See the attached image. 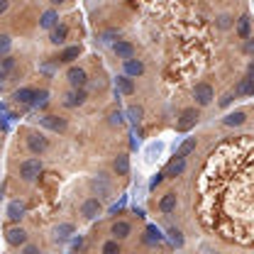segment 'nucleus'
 Instances as JSON below:
<instances>
[{
	"label": "nucleus",
	"mask_w": 254,
	"mask_h": 254,
	"mask_svg": "<svg viewBox=\"0 0 254 254\" xmlns=\"http://www.w3.org/2000/svg\"><path fill=\"white\" fill-rule=\"evenodd\" d=\"M200 215L210 230L237 245H254V139L220 144L205 164Z\"/></svg>",
	"instance_id": "obj_1"
},
{
	"label": "nucleus",
	"mask_w": 254,
	"mask_h": 254,
	"mask_svg": "<svg viewBox=\"0 0 254 254\" xmlns=\"http://www.w3.org/2000/svg\"><path fill=\"white\" fill-rule=\"evenodd\" d=\"M42 171H44V166H42L39 159H25V161L20 164V179L27 181V184H34V181L42 176Z\"/></svg>",
	"instance_id": "obj_2"
},
{
	"label": "nucleus",
	"mask_w": 254,
	"mask_h": 254,
	"mask_svg": "<svg viewBox=\"0 0 254 254\" xmlns=\"http://www.w3.org/2000/svg\"><path fill=\"white\" fill-rule=\"evenodd\" d=\"M193 98H195V103H198L200 108H205V105H210V103H213L215 91H213V86H210V83L200 81V83H195V88H193Z\"/></svg>",
	"instance_id": "obj_3"
},
{
	"label": "nucleus",
	"mask_w": 254,
	"mask_h": 254,
	"mask_svg": "<svg viewBox=\"0 0 254 254\" xmlns=\"http://www.w3.org/2000/svg\"><path fill=\"white\" fill-rule=\"evenodd\" d=\"M198 123V110L195 108H184L181 115H179V123H176V129L179 132H190Z\"/></svg>",
	"instance_id": "obj_4"
},
{
	"label": "nucleus",
	"mask_w": 254,
	"mask_h": 254,
	"mask_svg": "<svg viewBox=\"0 0 254 254\" xmlns=\"http://www.w3.org/2000/svg\"><path fill=\"white\" fill-rule=\"evenodd\" d=\"M27 149H30L32 154H44L47 149H49V139L42 134V132H30L27 134Z\"/></svg>",
	"instance_id": "obj_5"
},
{
	"label": "nucleus",
	"mask_w": 254,
	"mask_h": 254,
	"mask_svg": "<svg viewBox=\"0 0 254 254\" xmlns=\"http://www.w3.org/2000/svg\"><path fill=\"white\" fill-rule=\"evenodd\" d=\"M66 81L71 83V88H86V83H88V73H86L81 66H68V71H66Z\"/></svg>",
	"instance_id": "obj_6"
},
{
	"label": "nucleus",
	"mask_w": 254,
	"mask_h": 254,
	"mask_svg": "<svg viewBox=\"0 0 254 254\" xmlns=\"http://www.w3.org/2000/svg\"><path fill=\"white\" fill-rule=\"evenodd\" d=\"M5 240H7L10 247H25V245H27V232H25L22 227H10V230L5 232Z\"/></svg>",
	"instance_id": "obj_7"
},
{
	"label": "nucleus",
	"mask_w": 254,
	"mask_h": 254,
	"mask_svg": "<svg viewBox=\"0 0 254 254\" xmlns=\"http://www.w3.org/2000/svg\"><path fill=\"white\" fill-rule=\"evenodd\" d=\"M39 125L52 129V132H66V120L59 115H42L39 118Z\"/></svg>",
	"instance_id": "obj_8"
},
{
	"label": "nucleus",
	"mask_w": 254,
	"mask_h": 254,
	"mask_svg": "<svg viewBox=\"0 0 254 254\" xmlns=\"http://www.w3.org/2000/svg\"><path fill=\"white\" fill-rule=\"evenodd\" d=\"M113 52L118 54V59L127 62V59L134 57V44H129V42H125V39H115V42H113Z\"/></svg>",
	"instance_id": "obj_9"
},
{
	"label": "nucleus",
	"mask_w": 254,
	"mask_h": 254,
	"mask_svg": "<svg viewBox=\"0 0 254 254\" xmlns=\"http://www.w3.org/2000/svg\"><path fill=\"white\" fill-rule=\"evenodd\" d=\"M25 203L22 200H10L7 203V210H5V215H7V220L10 222H20L22 218H25Z\"/></svg>",
	"instance_id": "obj_10"
},
{
	"label": "nucleus",
	"mask_w": 254,
	"mask_h": 254,
	"mask_svg": "<svg viewBox=\"0 0 254 254\" xmlns=\"http://www.w3.org/2000/svg\"><path fill=\"white\" fill-rule=\"evenodd\" d=\"M100 200L98 198H88V200H83V205H81V215L86 218V220H95L98 215H100Z\"/></svg>",
	"instance_id": "obj_11"
},
{
	"label": "nucleus",
	"mask_w": 254,
	"mask_h": 254,
	"mask_svg": "<svg viewBox=\"0 0 254 254\" xmlns=\"http://www.w3.org/2000/svg\"><path fill=\"white\" fill-rule=\"evenodd\" d=\"M86 98H88V93H86L83 88H73V91H68V93H66L64 105H66V108H78V105H83V103H86Z\"/></svg>",
	"instance_id": "obj_12"
},
{
	"label": "nucleus",
	"mask_w": 254,
	"mask_h": 254,
	"mask_svg": "<svg viewBox=\"0 0 254 254\" xmlns=\"http://www.w3.org/2000/svg\"><path fill=\"white\" fill-rule=\"evenodd\" d=\"M134 93V81L129 78V76H118L115 78V95L120 98V95H132Z\"/></svg>",
	"instance_id": "obj_13"
},
{
	"label": "nucleus",
	"mask_w": 254,
	"mask_h": 254,
	"mask_svg": "<svg viewBox=\"0 0 254 254\" xmlns=\"http://www.w3.org/2000/svg\"><path fill=\"white\" fill-rule=\"evenodd\" d=\"M110 235H113L115 240H127V237L132 235V225L127 220H115L110 225Z\"/></svg>",
	"instance_id": "obj_14"
},
{
	"label": "nucleus",
	"mask_w": 254,
	"mask_h": 254,
	"mask_svg": "<svg viewBox=\"0 0 254 254\" xmlns=\"http://www.w3.org/2000/svg\"><path fill=\"white\" fill-rule=\"evenodd\" d=\"M57 25H59V10H54V7L44 10L42 17H39V27H42V30H52V27H57Z\"/></svg>",
	"instance_id": "obj_15"
},
{
	"label": "nucleus",
	"mask_w": 254,
	"mask_h": 254,
	"mask_svg": "<svg viewBox=\"0 0 254 254\" xmlns=\"http://www.w3.org/2000/svg\"><path fill=\"white\" fill-rule=\"evenodd\" d=\"M176 205H179V198H176V193H174V190L164 193V195H161V200H159V210H161L164 215L174 213V210H176Z\"/></svg>",
	"instance_id": "obj_16"
},
{
	"label": "nucleus",
	"mask_w": 254,
	"mask_h": 254,
	"mask_svg": "<svg viewBox=\"0 0 254 254\" xmlns=\"http://www.w3.org/2000/svg\"><path fill=\"white\" fill-rule=\"evenodd\" d=\"M34 98H37V91L30 88V86L17 88V91L12 93V100H15V103H20V105H32V103H34Z\"/></svg>",
	"instance_id": "obj_17"
},
{
	"label": "nucleus",
	"mask_w": 254,
	"mask_h": 254,
	"mask_svg": "<svg viewBox=\"0 0 254 254\" xmlns=\"http://www.w3.org/2000/svg\"><path fill=\"white\" fill-rule=\"evenodd\" d=\"M66 37H68V25H64V22H59L57 27L49 30V42L57 44V47H62L64 42H66Z\"/></svg>",
	"instance_id": "obj_18"
},
{
	"label": "nucleus",
	"mask_w": 254,
	"mask_h": 254,
	"mask_svg": "<svg viewBox=\"0 0 254 254\" xmlns=\"http://www.w3.org/2000/svg\"><path fill=\"white\" fill-rule=\"evenodd\" d=\"M123 68H125V76H129V78H137V76L144 73V64L139 62V59H134V57L123 62Z\"/></svg>",
	"instance_id": "obj_19"
},
{
	"label": "nucleus",
	"mask_w": 254,
	"mask_h": 254,
	"mask_svg": "<svg viewBox=\"0 0 254 254\" xmlns=\"http://www.w3.org/2000/svg\"><path fill=\"white\" fill-rule=\"evenodd\" d=\"M247 95H254V76H245L235 88V98H247Z\"/></svg>",
	"instance_id": "obj_20"
},
{
	"label": "nucleus",
	"mask_w": 254,
	"mask_h": 254,
	"mask_svg": "<svg viewBox=\"0 0 254 254\" xmlns=\"http://www.w3.org/2000/svg\"><path fill=\"white\" fill-rule=\"evenodd\" d=\"M237 37L240 39H250L252 37V17L250 15H242L237 20Z\"/></svg>",
	"instance_id": "obj_21"
},
{
	"label": "nucleus",
	"mask_w": 254,
	"mask_h": 254,
	"mask_svg": "<svg viewBox=\"0 0 254 254\" xmlns=\"http://www.w3.org/2000/svg\"><path fill=\"white\" fill-rule=\"evenodd\" d=\"M184 171H186V159H184V157H176L174 161H171V164H169V166H166V171H164V174L174 179V176H181Z\"/></svg>",
	"instance_id": "obj_22"
},
{
	"label": "nucleus",
	"mask_w": 254,
	"mask_h": 254,
	"mask_svg": "<svg viewBox=\"0 0 254 254\" xmlns=\"http://www.w3.org/2000/svg\"><path fill=\"white\" fill-rule=\"evenodd\" d=\"M78 57H81V47H78V44H73V47H66L62 54H59V62L62 64H73Z\"/></svg>",
	"instance_id": "obj_23"
},
{
	"label": "nucleus",
	"mask_w": 254,
	"mask_h": 254,
	"mask_svg": "<svg viewBox=\"0 0 254 254\" xmlns=\"http://www.w3.org/2000/svg\"><path fill=\"white\" fill-rule=\"evenodd\" d=\"M247 120V115L242 113V110H235V113H230V115H225L222 118V125H227V127H240L242 123Z\"/></svg>",
	"instance_id": "obj_24"
},
{
	"label": "nucleus",
	"mask_w": 254,
	"mask_h": 254,
	"mask_svg": "<svg viewBox=\"0 0 254 254\" xmlns=\"http://www.w3.org/2000/svg\"><path fill=\"white\" fill-rule=\"evenodd\" d=\"M113 169H115L118 176H127V174H129V157H127V154H118Z\"/></svg>",
	"instance_id": "obj_25"
},
{
	"label": "nucleus",
	"mask_w": 254,
	"mask_h": 254,
	"mask_svg": "<svg viewBox=\"0 0 254 254\" xmlns=\"http://www.w3.org/2000/svg\"><path fill=\"white\" fill-rule=\"evenodd\" d=\"M15 71V57H0V78H7Z\"/></svg>",
	"instance_id": "obj_26"
},
{
	"label": "nucleus",
	"mask_w": 254,
	"mask_h": 254,
	"mask_svg": "<svg viewBox=\"0 0 254 254\" xmlns=\"http://www.w3.org/2000/svg\"><path fill=\"white\" fill-rule=\"evenodd\" d=\"M54 232H57V240H68V237L76 232V227H73L71 222H62V225H57Z\"/></svg>",
	"instance_id": "obj_27"
},
{
	"label": "nucleus",
	"mask_w": 254,
	"mask_h": 254,
	"mask_svg": "<svg viewBox=\"0 0 254 254\" xmlns=\"http://www.w3.org/2000/svg\"><path fill=\"white\" fill-rule=\"evenodd\" d=\"M195 144H198V142H195V137H189V139H186V142H184V144L176 149V157H184V159H186L190 152L195 149Z\"/></svg>",
	"instance_id": "obj_28"
},
{
	"label": "nucleus",
	"mask_w": 254,
	"mask_h": 254,
	"mask_svg": "<svg viewBox=\"0 0 254 254\" xmlns=\"http://www.w3.org/2000/svg\"><path fill=\"white\" fill-rule=\"evenodd\" d=\"M103 254H123V247H120V240H108L105 245H103Z\"/></svg>",
	"instance_id": "obj_29"
},
{
	"label": "nucleus",
	"mask_w": 254,
	"mask_h": 254,
	"mask_svg": "<svg viewBox=\"0 0 254 254\" xmlns=\"http://www.w3.org/2000/svg\"><path fill=\"white\" fill-rule=\"evenodd\" d=\"M93 189L98 190V198H105V195H108V190H110V186H108V181L103 179V174H100V176H98V179L93 181Z\"/></svg>",
	"instance_id": "obj_30"
},
{
	"label": "nucleus",
	"mask_w": 254,
	"mask_h": 254,
	"mask_svg": "<svg viewBox=\"0 0 254 254\" xmlns=\"http://www.w3.org/2000/svg\"><path fill=\"white\" fill-rule=\"evenodd\" d=\"M166 232H169V240H171V245H174V247H184V232H181V230L169 227Z\"/></svg>",
	"instance_id": "obj_31"
},
{
	"label": "nucleus",
	"mask_w": 254,
	"mask_h": 254,
	"mask_svg": "<svg viewBox=\"0 0 254 254\" xmlns=\"http://www.w3.org/2000/svg\"><path fill=\"white\" fill-rule=\"evenodd\" d=\"M12 49V37L10 34H0V57H7Z\"/></svg>",
	"instance_id": "obj_32"
},
{
	"label": "nucleus",
	"mask_w": 254,
	"mask_h": 254,
	"mask_svg": "<svg viewBox=\"0 0 254 254\" xmlns=\"http://www.w3.org/2000/svg\"><path fill=\"white\" fill-rule=\"evenodd\" d=\"M161 149H164V144H161V142H154V144H149V147H147V159H149V161H154V159L161 154Z\"/></svg>",
	"instance_id": "obj_33"
},
{
	"label": "nucleus",
	"mask_w": 254,
	"mask_h": 254,
	"mask_svg": "<svg viewBox=\"0 0 254 254\" xmlns=\"http://www.w3.org/2000/svg\"><path fill=\"white\" fill-rule=\"evenodd\" d=\"M147 235H149V242H161L164 240V235H161V230L157 225H147Z\"/></svg>",
	"instance_id": "obj_34"
},
{
	"label": "nucleus",
	"mask_w": 254,
	"mask_h": 254,
	"mask_svg": "<svg viewBox=\"0 0 254 254\" xmlns=\"http://www.w3.org/2000/svg\"><path fill=\"white\" fill-rule=\"evenodd\" d=\"M142 113H144V110H142L139 105H129V108H127V115H129L132 123H139V120H142Z\"/></svg>",
	"instance_id": "obj_35"
},
{
	"label": "nucleus",
	"mask_w": 254,
	"mask_h": 254,
	"mask_svg": "<svg viewBox=\"0 0 254 254\" xmlns=\"http://www.w3.org/2000/svg\"><path fill=\"white\" fill-rule=\"evenodd\" d=\"M47 98H49V91H37V98H34L32 108H42V105H47Z\"/></svg>",
	"instance_id": "obj_36"
},
{
	"label": "nucleus",
	"mask_w": 254,
	"mask_h": 254,
	"mask_svg": "<svg viewBox=\"0 0 254 254\" xmlns=\"http://www.w3.org/2000/svg\"><path fill=\"white\" fill-rule=\"evenodd\" d=\"M164 176H166V174H164V171H157V174H154V176H152V179H149V190H154L159 186V184H161V181H164Z\"/></svg>",
	"instance_id": "obj_37"
},
{
	"label": "nucleus",
	"mask_w": 254,
	"mask_h": 254,
	"mask_svg": "<svg viewBox=\"0 0 254 254\" xmlns=\"http://www.w3.org/2000/svg\"><path fill=\"white\" fill-rule=\"evenodd\" d=\"M230 25H232V17H230V15H220V17H218V27H220V30H227Z\"/></svg>",
	"instance_id": "obj_38"
},
{
	"label": "nucleus",
	"mask_w": 254,
	"mask_h": 254,
	"mask_svg": "<svg viewBox=\"0 0 254 254\" xmlns=\"http://www.w3.org/2000/svg\"><path fill=\"white\" fill-rule=\"evenodd\" d=\"M115 39H118V30L103 32V42H115Z\"/></svg>",
	"instance_id": "obj_39"
},
{
	"label": "nucleus",
	"mask_w": 254,
	"mask_h": 254,
	"mask_svg": "<svg viewBox=\"0 0 254 254\" xmlns=\"http://www.w3.org/2000/svg\"><path fill=\"white\" fill-rule=\"evenodd\" d=\"M110 123H113V125H120V123H123V115H120V113H113V115H110Z\"/></svg>",
	"instance_id": "obj_40"
},
{
	"label": "nucleus",
	"mask_w": 254,
	"mask_h": 254,
	"mask_svg": "<svg viewBox=\"0 0 254 254\" xmlns=\"http://www.w3.org/2000/svg\"><path fill=\"white\" fill-rule=\"evenodd\" d=\"M232 100H235V93H227V95H225V98H222V100H220V105H222V108H225V105H230Z\"/></svg>",
	"instance_id": "obj_41"
},
{
	"label": "nucleus",
	"mask_w": 254,
	"mask_h": 254,
	"mask_svg": "<svg viewBox=\"0 0 254 254\" xmlns=\"http://www.w3.org/2000/svg\"><path fill=\"white\" fill-rule=\"evenodd\" d=\"M22 254H39V250H37L34 245H25V250H22Z\"/></svg>",
	"instance_id": "obj_42"
},
{
	"label": "nucleus",
	"mask_w": 254,
	"mask_h": 254,
	"mask_svg": "<svg viewBox=\"0 0 254 254\" xmlns=\"http://www.w3.org/2000/svg\"><path fill=\"white\" fill-rule=\"evenodd\" d=\"M7 5H10V0H0V15L7 12Z\"/></svg>",
	"instance_id": "obj_43"
},
{
	"label": "nucleus",
	"mask_w": 254,
	"mask_h": 254,
	"mask_svg": "<svg viewBox=\"0 0 254 254\" xmlns=\"http://www.w3.org/2000/svg\"><path fill=\"white\" fill-rule=\"evenodd\" d=\"M81 245H83V237H78V240H73V250H81Z\"/></svg>",
	"instance_id": "obj_44"
},
{
	"label": "nucleus",
	"mask_w": 254,
	"mask_h": 254,
	"mask_svg": "<svg viewBox=\"0 0 254 254\" xmlns=\"http://www.w3.org/2000/svg\"><path fill=\"white\" fill-rule=\"evenodd\" d=\"M247 52H254V42H247Z\"/></svg>",
	"instance_id": "obj_45"
},
{
	"label": "nucleus",
	"mask_w": 254,
	"mask_h": 254,
	"mask_svg": "<svg viewBox=\"0 0 254 254\" xmlns=\"http://www.w3.org/2000/svg\"><path fill=\"white\" fill-rule=\"evenodd\" d=\"M52 2H54V5H62V2H66V0H52Z\"/></svg>",
	"instance_id": "obj_46"
},
{
	"label": "nucleus",
	"mask_w": 254,
	"mask_h": 254,
	"mask_svg": "<svg viewBox=\"0 0 254 254\" xmlns=\"http://www.w3.org/2000/svg\"><path fill=\"white\" fill-rule=\"evenodd\" d=\"M132 254H137V252H132Z\"/></svg>",
	"instance_id": "obj_47"
}]
</instances>
